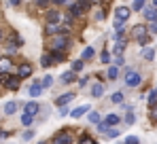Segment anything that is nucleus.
<instances>
[{
  "instance_id": "14",
  "label": "nucleus",
  "mask_w": 157,
  "mask_h": 144,
  "mask_svg": "<svg viewBox=\"0 0 157 144\" xmlns=\"http://www.w3.org/2000/svg\"><path fill=\"white\" fill-rule=\"evenodd\" d=\"M24 110H26L28 115H32V117H34V115L38 112V104H36V102H28V104H26V108H24Z\"/></svg>"
},
{
  "instance_id": "34",
  "label": "nucleus",
  "mask_w": 157,
  "mask_h": 144,
  "mask_svg": "<svg viewBox=\"0 0 157 144\" xmlns=\"http://www.w3.org/2000/svg\"><path fill=\"white\" fill-rule=\"evenodd\" d=\"M94 19H104V11H102V9H96V13H94Z\"/></svg>"
},
{
  "instance_id": "25",
  "label": "nucleus",
  "mask_w": 157,
  "mask_h": 144,
  "mask_svg": "<svg viewBox=\"0 0 157 144\" xmlns=\"http://www.w3.org/2000/svg\"><path fill=\"white\" fill-rule=\"evenodd\" d=\"M94 57V47H85L83 49V59H91Z\"/></svg>"
},
{
  "instance_id": "7",
  "label": "nucleus",
  "mask_w": 157,
  "mask_h": 144,
  "mask_svg": "<svg viewBox=\"0 0 157 144\" xmlns=\"http://www.w3.org/2000/svg\"><path fill=\"white\" fill-rule=\"evenodd\" d=\"M75 100V93H64V96H59L57 100H55V106H59V108H64L66 104H70Z\"/></svg>"
},
{
  "instance_id": "33",
  "label": "nucleus",
  "mask_w": 157,
  "mask_h": 144,
  "mask_svg": "<svg viewBox=\"0 0 157 144\" xmlns=\"http://www.w3.org/2000/svg\"><path fill=\"white\" fill-rule=\"evenodd\" d=\"M72 70L77 72V70H83V59H77L75 64H72Z\"/></svg>"
},
{
  "instance_id": "8",
  "label": "nucleus",
  "mask_w": 157,
  "mask_h": 144,
  "mask_svg": "<svg viewBox=\"0 0 157 144\" xmlns=\"http://www.w3.org/2000/svg\"><path fill=\"white\" fill-rule=\"evenodd\" d=\"M30 74H32V66H30V64H21V66L17 68V76H19V78H28Z\"/></svg>"
},
{
  "instance_id": "43",
  "label": "nucleus",
  "mask_w": 157,
  "mask_h": 144,
  "mask_svg": "<svg viewBox=\"0 0 157 144\" xmlns=\"http://www.w3.org/2000/svg\"><path fill=\"white\" fill-rule=\"evenodd\" d=\"M115 64H117V66H123V57H121V55H117V59H115Z\"/></svg>"
},
{
  "instance_id": "3",
  "label": "nucleus",
  "mask_w": 157,
  "mask_h": 144,
  "mask_svg": "<svg viewBox=\"0 0 157 144\" xmlns=\"http://www.w3.org/2000/svg\"><path fill=\"white\" fill-rule=\"evenodd\" d=\"M130 13H132V9L130 6H117V11H115V21H121V24H125V19L130 17Z\"/></svg>"
},
{
  "instance_id": "35",
  "label": "nucleus",
  "mask_w": 157,
  "mask_h": 144,
  "mask_svg": "<svg viewBox=\"0 0 157 144\" xmlns=\"http://www.w3.org/2000/svg\"><path fill=\"white\" fill-rule=\"evenodd\" d=\"M125 144H138V136H128Z\"/></svg>"
},
{
  "instance_id": "23",
  "label": "nucleus",
  "mask_w": 157,
  "mask_h": 144,
  "mask_svg": "<svg viewBox=\"0 0 157 144\" xmlns=\"http://www.w3.org/2000/svg\"><path fill=\"white\" fill-rule=\"evenodd\" d=\"M144 2H147V0H134L132 11H144Z\"/></svg>"
},
{
  "instance_id": "13",
  "label": "nucleus",
  "mask_w": 157,
  "mask_h": 144,
  "mask_svg": "<svg viewBox=\"0 0 157 144\" xmlns=\"http://www.w3.org/2000/svg\"><path fill=\"white\" fill-rule=\"evenodd\" d=\"M40 93H43V83H38V81H36V83L30 87V96H32V97H38Z\"/></svg>"
},
{
  "instance_id": "31",
  "label": "nucleus",
  "mask_w": 157,
  "mask_h": 144,
  "mask_svg": "<svg viewBox=\"0 0 157 144\" xmlns=\"http://www.w3.org/2000/svg\"><path fill=\"white\" fill-rule=\"evenodd\" d=\"M49 85H53V76H49V74H47V76L43 78V87H49Z\"/></svg>"
},
{
  "instance_id": "28",
  "label": "nucleus",
  "mask_w": 157,
  "mask_h": 144,
  "mask_svg": "<svg viewBox=\"0 0 157 144\" xmlns=\"http://www.w3.org/2000/svg\"><path fill=\"white\" fill-rule=\"evenodd\" d=\"M110 100H113V104H123V100H125V97H123V93H113Z\"/></svg>"
},
{
  "instance_id": "16",
  "label": "nucleus",
  "mask_w": 157,
  "mask_h": 144,
  "mask_svg": "<svg viewBox=\"0 0 157 144\" xmlns=\"http://www.w3.org/2000/svg\"><path fill=\"white\" fill-rule=\"evenodd\" d=\"M59 19H62V15H59V13H57V11H51V13H49V15H47V21H49V24H57V21H59Z\"/></svg>"
},
{
  "instance_id": "15",
  "label": "nucleus",
  "mask_w": 157,
  "mask_h": 144,
  "mask_svg": "<svg viewBox=\"0 0 157 144\" xmlns=\"http://www.w3.org/2000/svg\"><path fill=\"white\" fill-rule=\"evenodd\" d=\"M70 140H72V138H70L66 131H62V134L55 138V144H70Z\"/></svg>"
},
{
  "instance_id": "20",
  "label": "nucleus",
  "mask_w": 157,
  "mask_h": 144,
  "mask_svg": "<svg viewBox=\"0 0 157 144\" xmlns=\"http://www.w3.org/2000/svg\"><path fill=\"white\" fill-rule=\"evenodd\" d=\"M125 49V40H121V38H117V43H115V53L117 55H121V51Z\"/></svg>"
},
{
  "instance_id": "5",
  "label": "nucleus",
  "mask_w": 157,
  "mask_h": 144,
  "mask_svg": "<svg viewBox=\"0 0 157 144\" xmlns=\"http://www.w3.org/2000/svg\"><path fill=\"white\" fill-rule=\"evenodd\" d=\"M147 34H149V28H147V25H134V28H132V36H134V38H136V40H140V38H142V36H147Z\"/></svg>"
},
{
  "instance_id": "45",
  "label": "nucleus",
  "mask_w": 157,
  "mask_h": 144,
  "mask_svg": "<svg viewBox=\"0 0 157 144\" xmlns=\"http://www.w3.org/2000/svg\"><path fill=\"white\" fill-rule=\"evenodd\" d=\"M19 2H21V0H11V4H19Z\"/></svg>"
},
{
  "instance_id": "10",
  "label": "nucleus",
  "mask_w": 157,
  "mask_h": 144,
  "mask_svg": "<svg viewBox=\"0 0 157 144\" xmlns=\"http://www.w3.org/2000/svg\"><path fill=\"white\" fill-rule=\"evenodd\" d=\"M91 96L102 97L104 96V85H102V83H94V85H91Z\"/></svg>"
},
{
  "instance_id": "39",
  "label": "nucleus",
  "mask_w": 157,
  "mask_h": 144,
  "mask_svg": "<svg viewBox=\"0 0 157 144\" xmlns=\"http://www.w3.org/2000/svg\"><path fill=\"white\" fill-rule=\"evenodd\" d=\"M21 138H24V140H32V138H34V131H26Z\"/></svg>"
},
{
  "instance_id": "24",
  "label": "nucleus",
  "mask_w": 157,
  "mask_h": 144,
  "mask_svg": "<svg viewBox=\"0 0 157 144\" xmlns=\"http://www.w3.org/2000/svg\"><path fill=\"white\" fill-rule=\"evenodd\" d=\"M75 78H77V74H75V72H64V76H62V81H64V83H72Z\"/></svg>"
},
{
  "instance_id": "29",
  "label": "nucleus",
  "mask_w": 157,
  "mask_h": 144,
  "mask_svg": "<svg viewBox=\"0 0 157 144\" xmlns=\"http://www.w3.org/2000/svg\"><path fill=\"white\" fill-rule=\"evenodd\" d=\"M149 104H151V106L157 104V91H151V93H149Z\"/></svg>"
},
{
  "instance_id": "2",
  "label": "nucleus",
  "mask_w": 157,
  "mask_h": 144,
  "mask_svg": "<svg viewBox=\"0 0 157 144\" xmlns=\"http://www.w3.org/2000/svg\"><path fill=\"white\" fill-rule=\"evenodd\" d=\"M87 2L85 0H78V2H70V9H68V19H75V17H81L85 11H87Z\"/></svg>"
},
{
  "instance_id": "12",
  "label": "nucleus",
  "mask_w": 157,
  "mask_h": 144,
  "mask_svg": "<svg viewBox=\"0 0 157 144\" xmlns=\"http://www.w3.org/2000/svg\"><path fill=\"white\" fill-rule=\"evenodd\" d=\"M87 110H89V104H85V106H78V108H75V110L70 112V117H72V119H78V117H83Z\"/></svg>"
},
{
  "instance_id": "41",
  "label": "nucleus",
  "mask_w": 157,
  "mask_h": 144,
  "mask_svg": "<svg viewBox=\"0 0 157 144\" xmlns=\"http://www.w3.org/2000/svg\"><path fill=\"white\" fill-rule=\"evenodd\" d=\"M49 2H51V0H36V4H38V6H47Z\"/></svg>"
},
{
  "instance_id": "11",
  "label": "nucleus",
  "mask_w": 157,
  "mask_h": 144,
  "mask_svg": "<svg viewBox=\"0 0 157 144\" xmlns=\"http://www.w3.org/2000/svg\"><path fill=\"white\" fill-rule=\"evenodd\" d=\"M144 17L149 21H157V6H147L144 9Z\"/></svg>"
},
{
  "instance_id": "37",
  "label": "nucleus",
  "mask_w": 157,
  "mask_h": 144,
  "mask_svg": "<svg viewBox=\"0 0 157 144\" xmlns=\"http://www.w3.org/2000/svg\"><path fill=\"white\" fill-rule=\"evenodd\" d=\"M98 129H100L102 134H106V131H108V125H106V123H98Z\"/></svg>"
},
{
  "instance_id": "27",
  "label": "nucleus",
  "mask_w": 157,
  "mask_h": 144,
  "mask_svg": "<svg viewBox=\"0 0 157 144\" xmlns=\"http://www.w3.org/2000/svg\"><path fill=\"white\" fill-rule=\"evenodd\" d=\"M87 121H89V123H94V125H98V123H100V115H98V112H89Z\"/></svg>"
},
{
  "instance_id": "32",
  "label": "nucleus",
  "mask_w": 157,
  "mask_h": 144,
  "mask_svg": "<svg viewBox=\"0 0 157 144\" xmlns=\"http://www.w3.org/2000/svg\"><path fill=\"white\" fill-rule=\"evenodd\" d=\"M125 123H128V125H134V112H132V108L128 110V117H125Z\"/></svg>"
},
{
  "instance_id": "38",
  "label": "nucleus",
  "mask_w": 157,
  "mask_h": 144,
  "mask_svg": "<svg viewBox=\"0 0 157 144\" xmlns=\"http://www.w3.org/2000/svg\"><path fill=\"white\" fill-rule=\"evenodd\" d=\"M151 34H157V21H151V28H149Z\"/></svg>"
},
{
  "instance_id": "42",
  "label": "nucleus",
  "mask_w": 157,
  "mask_h": 144,
  "mask_svg": "<svg viewBox=\"0 0 157 144\" xmlns=\"http://www.w3.org/2000/svg\"><path fill=\"white\" fill-rule=\"evenodd\" d=\"M149 38H151V36H142L138 43H140V45H147V43H149Z\"/></svg>"
},
{
  "instance_id": "40",
  "label": "nucleus",
  "mask_w": 157,
  "mask_h": 144,
  "mask_svg": "<svg viewBox=\"0 0 157 144\" xmlns=\"http://www.w3.org/2000/svg\"><path fill=\"white\" fill-rule=\"evenodd\" d=\"M113 138H117V131H106V140H113Z\"/></svg>"
},
{
  "instance_id": "46",
  "label": "nucleus",
  "mask_w": 157,
  "mask_h": 144,
  "mask_svg": "<svg viewBox=\"0 0 157 144\" xmlns=\"http://www.w3.org/2000/svg\"><path fill=\"white\" fill-rule=\"evenodd\" d=\"M153 6H157V0H153Z\"/></svg>"
},
{
  "instance_id": "22",
  "label": "nucleus",
  "mask_w": 157,
  "mask_h": 144,
  "mask_svg": "<svg viewBox=\"0 0 157 144\" xmlns=\"http://www.w3.org/2000/svg\"><path fill=\"white\" fill-rule=\"evenodd\" d=\"M142 55H144V59L153 62V59H155V49H144V51H142Z\"/></svg>"
},
{
  "instance_id": "36",
  "label": "nucleus",
  "mask_w": 157,
  "mask_h": 144,
  "mask_svg": "<svg viewBox=\"0 0 157 144\" xmlns=\"http://www.w3.org/2000/svg\"><path fill=\"white\" fill-rule=\"evenodd\" d=\"M78 144H96V142H94V138H89V136H85V138H83V140H81Z\"/></svg>"
},
{
  "instance_id": "17",
  "label": "nucleus",
  "mask_w": 157,
  "mask_h": 144,
  "mask_svg": "<svg viewBox=\"0 0 157 144\" xmlns=\"http://www.w3.org/2000/svg\"><path fill=\"white\" fill-rule=\"evenodd\" d=\"M119 121H121V119H119V115H108V117L104 119V123L108 125V127H110V125H117Z\"/></svg>"
},
{
  "instance_id": "47",
  "label": "nucleus",
  "mask_w": 157,
  "mask_h": 144,
  "mask_svg": "<svg viewBox=\"0 0 157 144\" xmlns=\"http://www.w3.org/2000/svg\"><path fill=\"white\" fill-rule=\"evenodd\" d=\"M0 38H2V32H0Z\"/></svg>"
},
{
  "instance_id": "44",
  "label": "nucleus",
  "mask_w": 157,
  "mask_h": 144,
  "mask_svg": "<svg viewBox=\"0 0 157 144\" xmlns=\"http://www.w3.org/2000/svg\"><path fill=\"white\" fill-rule=\"evenodd\" d=\"M51 2H55V4H70L68 0H51Z\"/></svg>"
},
{
  "instance_id": "9",
  "label": "nucleus",
  "mask_w": 157,
  "mask_h": 144,
  "mask_svg": "<svg viewBox=\"0 0 157 144\" xmlns=\"http://www.w3.org/2000/svg\"><path fill=\"white\" fill-rule=\"evenodd\" d=\"M19 81H21L19 76H9V78L4 81V85H6L9 89H13V91H15V89H19Z\"/></svg>"
},
{
  "instance_id": "26",
  "label": "nucleus",
  "mask_w": 157,
  "mask_h": 144,
  "mask_svg": "<svg viewBox=\"0 0 157 144\" xmlns=\"http://www.w3.org/2000/svg\"><path fill=\"white\" fill-rule=\"evenodd\" d=\"M53 62H55V59H53V55H43V59H40V64H43L45 68H47V66H51Z\"/></svg>"
},
{
  "instance_id": "18",
  "label": "nucleus",
  "mask_w": 157,
  "mask_h": 144,
  "mask_svg": "<svg viewBox=\"0 0 157 144\" xmlns=\"http://www.w3.org/2000/svg\"><path fill=\"white\" fill-rule=\"evenodd\" d=\"M32 123H34V117H32V115H28V112H24V115H21V125L30 127Z\"/></svg>"
},
{
  "instance_id": "21",
  "label": "nucleus",
  "mask_w": 157,
  "mask_h": 144,
  "mask_svg": "<svg viewBox=\"0 0 157 144\" xmlns=\"http://www.w3.org/2000/svg\"><path fill=\"white\" fill-rule=\"evenodd\" d=\"M117 76H119V66H110V68H108V78L115 81Z\"/></svg>"
},
{
  "instance_id": "19",
  "label": "nucleus",
  "mask_w": 157,
  "mask_h": 144,
  "mask_svg": "<svg viewBox=\"0 0 157 144\" xmlns=\"http://www.w3.org/2000/svg\"><path fill=\"white\" fill-rule=\"evenodd\" d=\"M4 112H6V115H13V112H17V102H9V104L4 106Z\"/></svg>"
},
{
  "instance_id": "1",
  "label": "nucleus",
  "mask_w": 157,
  "mask_h": 144,
  "mask_svg": "<svg viewBox=\"0 0 157 144\" xmlns=\"http://www.w3.org/2000/svg\"><path fill=\"white\" fill-rule=\"evenodd\" d=\"M70 45V38L64 34V32H59V34H55L51 38V43H49V47H51V51H64V49Z\"/></svg>"
},
{
  "instance_id": "30",
  "label": "nucleus",
  "mask_w": 157,
  "mask_h": 144,
  "mask_svg": "<svg viewBox=\"0 0 157 144\" xmlns=\"http://www.w3.org/2000/svg\"><path fill=\"white\" fill-rule=\"evenodd\" d=\"M100 59H102V64H108V62H110V53H108V51H102Z\"/></svg>"
},
{
  "instance_id": "6",
  "label": "nucleus",
  "mask_w": 157,
  "mask_h": 144,
  "mask_svg": "<svg viewBox=\"0 0 157 144\" xmlns=\"http://www.w3.org/2000/svg\"><path fill=\"white\" fill-rule=\"evenodd\" d=\"M13 70V62L11 57H0V74H6V72Z\"/></svg>"
},
{
  "instance_id": "4",
  "label": "nucleus",
  "mask_w": 157,
  "mask_h": 144,
  "mask_svg": "<svg viewBox=\"0 0 157 144\" xmlns=\"http://www.w3.org/2000/svg\"><path fill=\"white\" fill-rule=\"evenodd\" d=\"M140 81H142V78H140V74H138V72H134V70L125 72V83H128L130 87H138V85H140Z\"/></svg>"
}]
</instances>
